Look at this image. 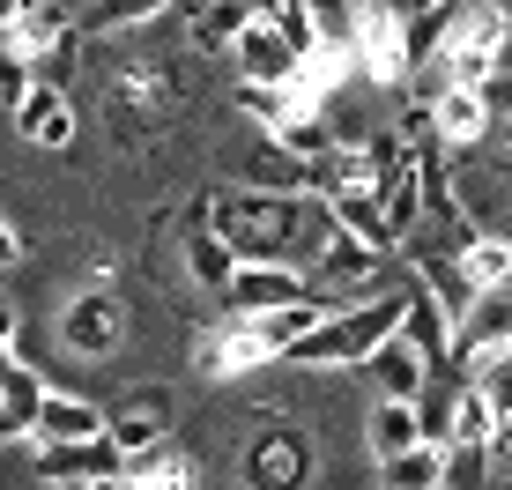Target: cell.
Here are the masks:
<instances>
[{
	"mask_svg": "<svg viewBox=\"0 0 512 490\" xmlns=\"http://www.w3.org/2000/svg\"><path fill=\"white\" fill-rule=\"evenodd\" d=\"M15 127H23L30 149H67L75 142V104H67L60 82H38V90L23 97V112H15Z\"/></svg>",
	"mask_w": 512,
	"mask_h": 490,
	"instance_id": "obj_17",
	"label": "cell"
},
{
	"mask_svg": "<svg viewBox=\"0 0 512 490\" xmlns=\"http://www.w3.org/2000/svg\"><path fill=\"white\" fill-rule=\"evenodd\" d=\"M349 67L379 90L409 82V0H349Z\"/></svg>",
	"mask_w": 512,
	"mask_h": 490,
	"instance_id": "obj_4",
	"label": "cell"
},
{
	"mask_svg": "<svg viewBox=\"0 0 512 490\" xmlns=\"http://www.w3.org/2000/svg\"><path fill=\"white\" fill-rule=\"evenodd\" d=\"M505 349H512V297L490 290V297H475V312L453 327V364H461V372H483Z\"/></svg>",
	"mask_w": 512,
	"mask_h": 490,
	"instance_id": "obj_11",
	"label": "cell"
},
{
	"mask_svg": "<svg viewBox=\"0 0 512 490\" xmlns=\"http://www.w3.org/2000/svg\"><path fill=\"white\" fill-rule=\"evenodd\" d=\"M505 297H512V283H505Z\"/></svg>",
	"mask_w": 512,
	"mask_h": 490,
	"instance_id": "obj_39",
	"label": "cell"
},
{
	"mask_svg": "<svg viewBox=\"0 0 512 490\" xmlns=\"http://www.w3.org/2000/svg\"><path fill=\"white\" fill-rule=\"evenodd\" d=\"M305 297H320L305 268L245 260V268L231 275V290H223V305H231V320H268V312H290V305H305Z\"/></svg>",
	"mask_w": 512,
	"mask_h": 490,
	"instance_id": "obj_8",
	"label": "cell"
},
{
	"mask_svg": "<svg viewBox=\"0 0 512 490\" xmlns=\"http://www.w3.org/2000/svg\"><path fill=\"white\" fill-rule=\"evenodd\" d=\"M446 453H498V416H490V401H483V387H461L453 394V416H446V439H438Z\"/></svg>",
	"mask_w": 512,
	"mask_h": 490,
	"instance_id": "obj_22",
	"label": "cell"
},
{
	"mask_svg": "<svg viewBox=\"0 0 512 490\" xmlns=\"http://www.w3.org/2000/svg\"><path fill=\"white\" fill-rule=\"evenodd\" d=\"M45 379L30 372L23 357L8 364V372H0V439H30V431H38V409H45Z\"/></svg>",
	"mask_w": 512,
	"mask_h": 490,
	"instance_id": "obj_21",
	"label": "cell"
},
{
	"mask_svg": "<svg viewBox=\"0 0 512 490\" xmlns=\"http://www.w3.org/2000/svg\"><path fill=\"white\" fill-rule=\"evenodd\" d=\"M38 446H82V439H112V416L97 409L90 394H60L52 387L45 394V409H38V431H30Z\"/></svg>",
	"mask_w": 512,
	"mask_h": 490,
	"instance_id": "obj_13",
	"label": "cell"
},
{
	"mask_svg": "<svg viewBox=\"0 0 512 490\" xmlns=\"http://www.w3.org/2000/svg\"><path fill=\"white\" fill-rule=\"evenodd\" d=\"M320 476V439L305 424H260L245 446V490H312Z\"/></svg>",
	"mask_w": 512,
	"mask_h": 490,
	"instance_id": "obj_6",
	"label": "cell"
},
{
	"mask_svg": "<svg viewBox=\"0 0 512 490\" xmlns=\"http://www.w3.org/2000/svg\"><path fill=\"white\" fill-rule=\"evenodd\" d=\"M394 327H401V290L364 297V305L327 312V327H312V335L290 349V364L297 372H357V364L379 357V342H394Z\"/></svg>",
	"mask_w": 512,
	"mask_h": 490,
	"instance_id": "obj_3",
	"label": "cell"
},
{
	"mask_svg": "<svg viewBox=\"0 0 512 490\" xmlns=\"http://www.w3.org/2000/svg\"><path fill=\"white\" fill-rule=\"evenodd\" d=\"M505 179H512V171H505Z\"/></svg>",
	"mask_w": 512,
	"mask_h": 490,
	"instance_id": "obj_41",
	"label": "cell"
},
{
	"mask_svg": "<svg viewBox=\"0 0 512 490\" xmlns=\"http://www.w3.org/2000/svg\"><path fill=\"white\" fill-rule=\"evenodd\" d=\"M498 476H505V490H512V439L498 446Z\"/></svg>",
	"mask_w": 512,
	"mask_h": 490,
	"instance_id": "obj_37",
	"label": "cell"
},
{
	"mask_svg": "<svg viewBox=\"0 0 512 490\" xmlns=\"http://www.w3.org/2000/svg\"><path fill=\"white\" fill-rule=\"evenodd\" d=\"M171 8H186V0H97V8H90V30H104V38H127V30L171 23Z\"/></svg>",
	"mask_w": 512,
	"mask_h": 490,
	"instance_id": "obj_29",
	"label": "cell"
},
{
	"mask_svg": "<svg viewBox=\"0 0 512 490\" xmlns=\"http://www.w3.org/2000/svg\"><path fill=\"white\" fill-rule=\"evenodd\" d=\"M0 446H8V439H0Z\"/></svg>",
	"mask_w": 512,
	"mask_h": 490,
	"instance_id": "obj_40",
	"label": "cell"
},
{
	"mask_svg": "<svg viewBox=\"0 0 512 490\" xmlns=\"http://www.w3.org/2000/svg\"><path fill=\"white\" fill-rule=\"evenodd\" d=\"M364 372H372L379 401H423V387H431V364H423L401 335H394V342H379V357L364 364Z\"/></svg>",
	"mask_w": 512,
	"mask_h": 490,
	"instance_id": "obj_23",
	"label": "cell"
},
{
	"mask_svg": "<svg viewBox=\"0 0 512 490\" xmlns=\"http://www.w3.org/2000/svg\"><path fill=\"white\" fill-rule=\"evenodd\" d=\"M379 216H386V238L394 245H409L416 238V223H423V171H394V179L379 186Z\"/></svg>",
	"mask_w": 512,
	"mask_h": 490,
	"instance_id": "obj_24",
	"label": "cell"
},
{
	"mask_svg": "<svg viewBox=\"0 0 512 490\" xmlns=\"http://www.w3.org/2000/svg\"><path fill=\"white\" fill-rule=\"evenodd\" d=\"M334 231H349V238H364V245H379V253H394V238H386V216H379V194H334Z\"/></svg>",
	"mask_w": 512,
	"mask_h": 490,
	"instance_id": "obj_31",
	"label": "cell"
},
{
	"mask_svg": "<svg viewBox=\"0 0 512 490\" xmlns=\"http://www.w3.org/2000/svg\"><path fill=\"white\" fill-rule=\"evenodd\" d=\"M431 127H438V149H453V156L483 149V134H490V97H483V90H431Z\"/></svg>",
	"mask_w": 512,
	"mask_h": 490,
	"instance_id": "obj_15",
	"label": "cell"
},
{
	"mask_svg": "<svg viewBox=\"0 0 512 490\" xmlns=\"http://www.w3.org/2000/svg\"><path fill=\"white\" fill-rule=\"evenodd\" d=\"M179 67L171 60H127L112 67V82H104V119H119L127 134H156L171 119V104H179Z\"/></svg>",
	"mask_w": 512,
	"mask_h": 490,
	"instance_id": "obj_5",
	"label": "cell"
},
{
	"mask_svg": "<svg viewBox=\"0 0 512 490\" xmlns=\"http://www.w3.org/2000/svg\"><path fill=\"white\" fill-rule=\"evenodd\" d=\"M498 142H505V149H498V156H505V171H512V127H505V134H498Z\"/></svg>",
	"mask_w": 512,
	"mask_h": 490,
	"instance_id": "obj_38",
	"label": "cell"
},
{
	"mask_svg": "<svg viewBox=\"0 0 512 490\" xmlns=\"http://www.w3.org/2000/svg\"><path fill=\"white\" fill-rule=\"evenodd\" d=\"M60 349H67V357H82V364L119 357V349H127V297H119V290H82V297H67V312H60Z\"/></svg>",
	"mask_w": 512,
	"mask_h": 490,
	"instance_id": "obj_7",
	"label": "cell"
},
{
	"mask_svg": "<svg viewBox=\"0 0 512 490\" xmlns=\"http://www.w3.org/2000/svg\"><path fill=\"white\" fill-rule=\"evenodd\" d=\"M394 335L409 342L416 357L431 364V372H438V364H453V320L438 312V297L423 290V283H409V290H401V327H394Z\"/></svg>",
	"mask_w": 512,
	"mask_h": 490,
	"instance_id": "obj_14",
	"label": "cell"
},
{
	"mask_svg": "<svg viewBox=\"0 0 512 490\" xmlns=\"http://www.w3.org/2000/svg\"><path fill=\"white\" fill-rule=\"evenodd\" d=\"M483 97H490V119H498V127H512V67H505L498 82H490Z\"/></svg>",
	"mask_w": 512,
	"mask_h": 490,
	"instance_id": "obj_34",
	"label": "cell"
},
{
	"mask_svg": "<svg viewBox=\"0 0 512 490\" xmlns=\"http://www.w3.org/2000/svg\"><path fill=\"white\" fill-rule=\"evenodd\" d=\"M186 30L193 52H238V38L253 30V8L245 0H186Z\"/></svg>",
	"mask_w": 512,
	"mask_h": 490,
	"instance_id": "obj_20",
	"label": "cell"
},
{
	"mask_svg": "<svg viewBox=\"0 0 512 490\" xmlns=\"http://www.w3.org/2000/svg\"><path fill=\"white\" fill-rule=\"evenodd\" d=\"M38 90V67L23 60V52L0 45V112H23V97Z\"/></svg>",
	"mask_w": 512,
	"mask_h": 490,
	"instance_id": "obj_33",
	"label": "cell"
},
{
	"mask_svg": "<svg viewBox=\"0 0 512 490\" xmlns=\"http://www.w3.org/2000/svg\"><path fill=\"white\" fill-rule=\"evenodd\" d=\"M490 238H498V245H512V201L498 208V223H490Z\"/></svg>",
	"mask_w": 512,
	"mask_h": 490,
	"instance_id": "obj_36",
	"label": "cell"
},
{
	"mask_svg": "<svg viewBox=\"0 0 512 490\" xmlns=\"http://www.w3.org/2000/svg\"><path fill=\"white\" fill-rule=\"evenodd\" d=\"M475 387H483V401H490V416H498V446L512 439V349L498 364H483V372H475Z\"/></svg>",
	"mask_w": 512,
	"mask_h": 490,
	"instance_id": "obj_32",
	"label": "cell"
},
{
	"mask_svg": "<svg viewBox=\"0 0 512 490\" xmlns=\"http://www.w3.org/2000/svg\"><path fill=\"white\" fill-rule=\"evenodd\" d=\"M238 268H245V260H238L216 231H208L201 216H193V223H186V283H193V290H208V297H223Z\"/></svg>",
	"mask_w": 512,
	"mask_h": 490,
	"instance_id": "obj_19",
	"label": "cell"
},
{
	"mask_svg": "<svg viewBox=\"0 0 512 490\" xmlns=\"http://www.w3.org/2000/svg\"><path fill=\"white\" fill-rule=\"evenodd\" d=\"M38 476L52 490H104L127 476V461H119L112 439H82V446H38Z\"/></svg>",
	"mask_w": 512,
	"mask_h": 490,
	"instance_id": "obj_10",
	"label": "cell"
},
{
	"mask_svg": "<svg viewBox=\"0 0 512 490\" xmlns=\"http://www.w3.org/2000/svg\"><path fill=\"white\" fill-rule=\"evenodd\" d=\"M453 8H461V0H409V75L438 60V45H446V30H453Z\"/></svg>",
	"mask_w": 512,
	"mask_h": 490,
	"instance_id": "obj_27",
	"label": "cell"
},
{
	"mask_svg": "<svg viewBox=\"0 0 512 490\" xmlns=\"http://www.w3.org/2000/svg\"><path fill=\"white\" fill-rule=\"evenodd\" d=\"M461 253V268H468V290L475 297H490V290H505L512 283V245H498L490 231H475L468 245H453Z\"/></svg>",
	"mask_w": 512,
	"mask_h": 490,
	"instance_id": "obj_28",
	"label": "cell"
},
{
	"mask_svg": "<svg viewBox=\"0 0 512 490\" xmlns=\"http://www.w3.org/2000/svg\"><path fill=\"white\" fill-rule=\"evenodd\" d=\"M112 446H119V461L134 468V461H149L156 446H171V424L149 409V401H134V409H119V416H112Z\"/></svg>",
	"mask_w": 512,
	"mask_h": 490,
	"instance_id": "obj_26",
	"label": "cell"
},
{
	"mask_svg": "<svg viewBox=\"0 0 512 490\" xmlns=\"http://www.w3.org/2000/svg\"><path fill=\"white\" fill-rule=\"evenodd\" d=\"M127 490H193V461H186V446L171 439V446H156L149 461H134V468H127Z\"/></svg>",
	"mask_w": 512,
	"mask_h": 490,
	"instance_id": "obj_30",
	"label": "cell"
},
{
	"mask_svg": "<svg viewBox=\"0 0 512 490\" xmlns=\"http://www.w3.org/2000/svg\"><path fill=\"white\" fill-rule=\"evenodd\" d=\"M260 364H282L275 357V342L260 335L253 320H223V327H201V342H193V372L201 379H245V372H260Z\"/></svg>",
	"mask_w": 512,
	"mask_h": 490,
	"instance_id": "obj_9",
	"label": "cell"
},
{
	"mask_svg": "<svg viewBox=\"0 0 512 490\" xmlns=\"http://www.w3.org/2000/svg\"><path fill=\"white\" fill-rule=\"evenodd\" d=\"M364 439H372V461H401V453L431 446L423 439V401H379L364 416Z\"/></svg>",
	"mask_w": 512,
	"mask_h": 490,
	"instance_id": "obj_18",
	"label": "cell"
},
{
	"mask_svg": "<svg viewBox=\"0 0 512 490\" xmlns=\"http://www.w3.org/2000/svg\"><path fill=\"white\" fill-rule=\"evenodd\" d=\"M193 216L208 223L238 260H275V268H297L327 253L334 238V208L320 194H260V186H231V194H201Z\"/></svg>",
	"mask_w": 512,
	"mask_h": 490,
	"instance_id": "obj_1",
	"label": "cell"
},
{
	"mask_svg": "<svg viewBox=\"0 0 512 490\" xmlns=\"http://www.w3.org/2000/svg\"><path fill=\"white\" fill-rule=\"evenodd\" d=\"M231 60H238V82H253V90H290L297 67H305V60L290 52V38H282L275 23H260V15H253V30L238 38Z\"/></svg>",
	"mask_w": 512,
	"mask_h": 490,
	"instance_id": "obj_12",
	"label": "cell"
},
{
	"mask_svg": "<svg viewBox=\"0 0 512 490\" xmlns=\"http://www.w3.org/2000/svg\"><path fill=\"white\" fill-rule=\"evenodd\" d=\"M512 60V0H461L453 8V30L431 60V90H490ZM423 90V97H431Z\"/></svg>",
	"mask_w": 512,
	"mask_h": 490,
	"instance_id": "obj_2",
	"label": "cell"
},
{
	"mask_svg": "<svg viewBox=\"0 0 512 490\" xmlns=\"http://www.w3.org/2000/svg\"><path fill=\"white\" fill-rule=\"evenodd\" d=\"M409 268H416L409 283H423V290H431V297H438V312H446L453 327H461L468 312H475L468 268H461V253H453V245H416V260H409Z\"/></svg>",
	"mask_w": 512,
	"mask_h": 490,
	"instance_id": "obj_16",
	"label": "cell"
},
{
	"mask_svg": "<svg viewBox=\"0 0 512 490\" xmlns=\"http://www.w3.org/2000/svg\"><path fill=\"white\" fill-rule=\"evenodd\" d=\"M8 364H15V305L0 297V372H8Z\"/></svg>",
	"mask_w": 512,
	"mask_h": 490,
	"instance_id": "obj_35",
	"label": "cell"
},
{
	"mask_svg": "<svg viewBox=\"0 0 512 490\" xmlns=\"http://www.w3.org/2000/svg\"><path fill=\"white\" fill-rule=\"evenodd\" d=\"M453 483V468H446V446H416V453H401V461H379V490H446Z\"/></svg>",
	"mask_w": 512,
	"mask_h": 490,
	"instance_id": "obj_25",
	"label": "cell"
}]
</instances>
